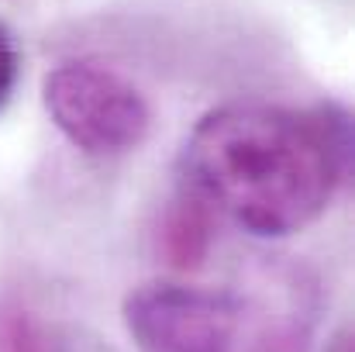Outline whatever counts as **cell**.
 I'll use <instances>...</instances> for the list:
<instances>
[{
  "instance_id": "6da1fadb",
  "label": "cell",
  "mask_w": 355,
  "mask_h": 352,
  "mask_svg": "<svg viewBox=\"0 0 355 352\" xmlns=\"http://www.w3.org/2000/svg\"><path fill=\"white\" fill-rule=\"evenodd\" d=\"M352 166L349 115L335 104L293 111L228 104L197 121L180 152L183 190L252 235L311 225Z\"/></svg>"
},
{
  "instance_id": "7a4b0ae2",
  "label": "cell",
  "mask_w": 355,
  "mask_h": 352,
  "mask_svg": "<svg viewBox=\"0 0 355 352\" xmlns=\"http://www.w3.org/2000/svg\"><path fill=\"white\" fill-rule=\"evenodd\" d=\"M45 108L55 128L90 156H121L145 142L148 104L145 97L104 62L76 59L45 76Z\"/></svg>"
},
{
  "instance_id": "3957f363",
  "label": "cell",
  "mask_w": 355,
  "mask_h": 352,
  "mask_svg": "<svg viewBox=\"0 0 355 352\" xmlns=\"http://www.w3.org/2000/svg\"><path fill=\"white\" fill-rule=\"evenodd\" d=\"M124 325L141 352H235L245 304L232 290L145 283L128 294Z\"/></svg>"
},
{
  "instance_id": "277c9868",
  "label": "cell",
  "mask_w": 355,
  "mask_h": 352,
  "mask_svg": "<svg viewBox=\"0 0 355 352\" xmlns=\"http://www.w3.org/2000/svg\"><path fill=\"white\" fill-rule=\"evenodd\" d=\"M211 211L187 190L166 208L159 221V252L176 269H197L211 249Z\"/></svg>"
},
{
  "instance_id": "5b68a950",
  "label": "cell",
  "mask_w": 355,
  "mask_h": 352,
  "mask_svg": "<svg viewBox=\"0 0 355 352\" xmlns=\"http://www.w3.org/2000/svg\"><path fill=\"white\" fill-rule=\"evenodd\" d=\"M0 352H66V346L21 301L0 297Z\"/></svg>"
},
{
  "instance_id": "8992f818",
  "label": "cell",
  "mask_w": 355,
  "mask_h": 352,
  "mask_svg": "<svg viewBox=\"0 0 355 352\" xmlns=\"http://www.w3.org/2000/svg\"><path fill=\"white\" fill-rule=\"evenodd\" d=\"M14 83H17V49H14L10 31L0 24V111H3V104L10 101Z\"/></svg>"
},
{
  "instance_id": "52a82bcc",
  "label": "cell",
  "mask_w": 355,
  "mask_h": 352,
  "mask_svg": "<svg viewBox=\"0 0 355 352\" xmlns=\"http://www.w3.org/2000/svg\"><path fill=\"white\" fill-rule=\"evenodd\" d=\"M328 352H352V335H349V332H338Z\"/></svg>"
}]
</instances>
